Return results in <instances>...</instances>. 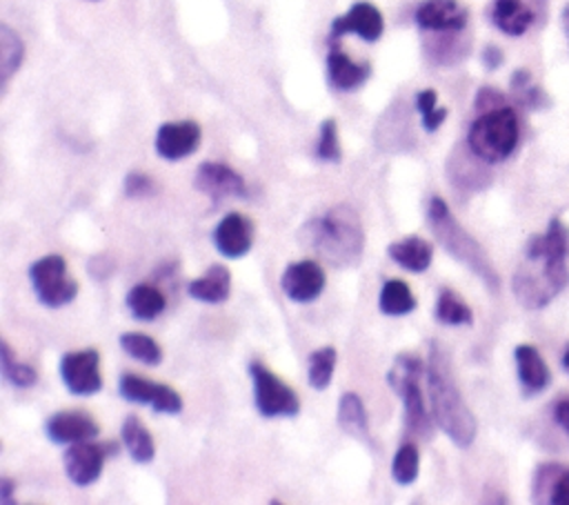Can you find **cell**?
Returning a JSON list of instances; mask_svg holds the SVG:
<instances>
[{"instance_id":"cell-26","label":"cell","mask_w":569,"mask_h":505,"mask_svg":"<svg viewBox=\"0 0 569 505\" xmlns=\"http://www.w3.org/2000/svg\"><path fill=\"white\" fill-rule=\"evenodd\" d=\"M122 443L129 452V456L136 463H151L156 456V445H153V436L149 434V429L142 425V420L136 414H129L122 420V429H120Z\"/></svg>"},{"instance_id":"cell-41","label":"cell","mask_w":569,"mask_h":505,"mask_svg":"<svg viewBox=\"0 0 569 505\" xmlns=\"http://www.w3.org/2000/svg\"><path fill=\"white\" fill-rule=\"evenodd\" d=\"M13 489H16V483L11 478H0V503L4 505L13 503Z\"/></svg>"},{"instance_id":"cell-7","label":"cell","mask_w":569,"mask_h":505,"mask_svg":"<svg viewBox=\"0 0 569 505\" xmlns=\"http://www.w3.org/2000/svg\"><path fill=\"white\" fill-rule=\"evenodd\" d=\"M249 376L253 383L256 409L264 418H291L300 412L298 394L280 380L267 365L253 360L249 363Z\"/></svg>"},{"instance_id":"cell-21","label":"cell","mask_w":569,"mask_h":505,"mask_svg":"<svg viewBox=\"0 0 569 505\" xmlns=\"http://www.w3.org/2000/svg\"><path fill=\"white\" fill-rule=\"evenodd\" d=\"M513 358L520 385L527 394H538L551 383V372L533 345H518L513 349Z\"/></svg>"},{"instance_id":"cell-12","label":"cell","mask_w":569,"mask_h":505,"mask_svg":"<svg viewBox=\"0 0 569 505\" xmlns=\"http://www.w3.org/2000/svg\"><path fill=\"white\" fill-rule=\"evenodd\" d=\"M327 285L325 269L316 260H296L287 265L280 276V287L284 296L293 303H311L316 300Z\"/></svg>"},{"instance_id":"cell-30","label":"cell","mask_w":569,"mask_h":505,"mask_svg":"<svg viewBox=\"0 0 569 505\" xmlns=\"http://www.w3.org/2000/svg\"><path fill=\"white\" fill-rule=\"evenodd\" d=\"M436 318L442 325H471L473 311L453 289H440L436 300Z\"/></svg>"},{"instance_id":"cell-38","label":"cell","mask_w":569,"mask_h":505,"mask_svg":"<svg viewBox=\"0 0 569 505\" xmlns=\"http://www.w3.org/2000/svg\"><path fill=\"white\" fill-rule=\"evenodd\" d=\"M502 105H505L502 93H498L491 87H482L476 96V109L478 111H489V109H496V107H502Z\"/></svg>"},{"instance_id":"cell-25","label":"cell","mask_w":569,"mask_h":505,"mask_svg":"<svg viewBox=\"0 0 569 505\" xmlns=\"http://www.w3.org/2000/svg\"><path fill=\"white\" fill-rule=\"evenodd\" d=\"M336 420L338 427L349 434L356 440L362 443H371L369 438V418H367V409L365 403L358 394L353 392H345L338 400V412H336Z\"/></svg>"},{"instance_id":"cell-18","label":"cell","mask_w":569,"mask_h":505,"mask_svg":"<svg viewBox=\"0 0 569 505\" xmlns=\"http://www.w3.org/2000/svg\"><path fill=\"white\" fill-rule=\"evenodd\" d=\"M213 245L224 258H242L253 245V222L231 211L213 229Z\"/></svg>"},{"instance_id":"cell-32","label":"cell","mask_w":569,"mask_h":505,"mask_svg":"<svg viewBox=\"0 0 569 505\" xmlns=\"http://www.w3.org/2000/svg\"><path fill=\"white\" fill-rule=\"evenodd\" d=\"M0 365H2V376L9 385L13 387H33L38 383V372L36 367L27 365V363H20L16 356H13V349L9 347L7 340H2V349H0Z\"/></svg>"},{"instance_id":"cell-14","label":"cell","mask_w":569,"mask_h":505,"mask_svg":"<svg viewBox=\"0 0 569 505\" xmlns=\"http://www.w3.org/2000/svg\"><path fill=\"white\" fill-rule=\"evenodd\" d=\"M193 185L213 202H220L229 196H244L247 191L242 176L222 162H202L196 171Z\"/></svg>"},{"instance_id":"cell-43","label":"cell","mask_w":569,"mask_h":505,"mask_svg":"<svg viewBox=\"0 0 569 505\" xmlns=\"http://www.w3.org/2000/svg\"><path fill=\"white\" fill-rule=\"evenodd\" d=\"M560 363H562V369L569 374V343L565 345V349H562V358H560Z\"/></svg>"},{"instance_id":"cell-19","label":"cell","mask_w":569,"mask_h":505,"mask_svg":"<svg viewBox=\"0 0 569 505\" xmlns=\"http://www.w3.org/2000/svg\"><path fill=\"white\" fill-rule=\"evenodd\" d=\"M540 2V0H538ZM540 7L531 0H493L491 22L507 36H522L538 20Z\"/></svg>"},{"instance_id":"cell-24","label":"cell","mask_w":569,"mask_h":505,"mask_svg":"<svg viewBox=\"0 0 569 505\" xmlns=\"http://www.w3.org/2000/svg\"><path fill=\"white\" fill-rule=\"evenodd\" d=\"M189 296L200 303H224L231 294V271L224 265H211L187 287Z\"/></svg>"},{"instance_id":"cell-42","label":"cell","mask_w":569,"mask_h":505,"mask_svg":"<svg viewBox=\"0 0 569 505\" xmlns=\"http://www.w3.org/2000/svg\"><path fill=\"white\" fill-rule=\"evenodd\" d=\"M562 29H565V36H567V40H569V2H567V7L562 9Z\"/></svg>"},{"instance_id":"cell-16","label":"cell","mask_w":569,"mask_h":505,"mask_svg":"<svg viewBox=\"0 0 569 505\" xmlns=\"http://www.w3.org/2000/svg\"><path fill=\"white\" fill-rule=\"evenodd\" d=\"M100 432V425L93 416L84 412H56L44 423V434L51 443L73 445L80 440H93Z\"/></svg>"},{"instance_id":"cell-10","label":"cell","mask_w":569,"mask_h":505,"mask_svg":"<svg viewBox=\"0 0 569 505\" xmlns=\"http://www.w3.org/2000/svg\"><path fill=\"white\" fill-rule=\"evenodd\" d=\"M118 392L124 400L138 405H151L160 414H180L182 398L180 394L162 383H153L149 378H140L136 374H122L118 380Z\"/></svg>"},{"instance_id":"cell-4","label":"cell","mask_w":569,"mask_h":505,"mask_svg":"<svg viewBox=\"0 0 569 505\" xmlns=\"http://www.w3.org/2000/svg\"><path fill=\"white\" fill-rule=\"evenodd\" d=\"M427 222L436 240L451 258L471 269L491 294L500 291V274L496 271L491 258L487 256L482 245L456 220V216L449 211V205L440 196H433L429 200Z\"/></svg>"},{"instance_id":"cell-23","label":"cell","mask_w":569,"mask_h":505,"mask_svg":"<svg viewBox=\"0 0 569 505\" xmlns=\"http://www.w3.org/2000/svg\"><path fill=\"white\" fill-rule=\"evenodd\" d=\"M387 254L402 269L420 274V271L429 269L431 258H433V247H431V242H427L420 236H407V238H402L398 242H391L387 247Z\"/></svg>"},{"instance_id":"cell-27","label":"cell","mask_w":569,"mask_h":505,"mask_svg":"<svg viewBox=\"0 0 569 505\" xmlns=\"http://www.w3.org/2000/svg\"><path fill=\"white\" fill-rule=\"evenodd\" d=\"M124 303H127V309L131 311V316L138 318V320H153V318H158V316L164 311V307H167L164 294H162L158 287H153V285H142V283H140V285H133V287L129 289Z\"/></svg>"},{"instance_id":"cell-37","label":"cell","mask_w":569,"mask_h":505,"mask_svg":"<svg viewBox=\"0 0 569 505\" xmlns=\"http://www.w3.org/2000/svg\"><path fill=\"white\" fill-rule=\"evenodd\" d=\"M153 191H156V182L147 174H138V171L127 174V178H124V194L129 198L151 196Z\"/></svg>"},{"instance_id":"cell-35","label":"cell","mask_w":569,"mask_h":505,"mask_svg":"<svg viewBox=\"0 0 569 505\" xmlns=\"http://www.w3.org/2000/svg\"><path fill=\"white\" fill-rule=\"evenodd\" d=\"M438 96L433 89H422L418 96H416V107L422 116V127L427 131H436L445 118H447V107H438Z\"/></svg>"},{"instance_id":"cell-1","label":"cell","mask_w":569,"mask_h":505,"mask_svg":"<svg viewBox=\"0 0 569 505\" xmlns=\"http://www.w3.org/2000/svg\"><path fill=\"white\" fill-rule=\"evenodd\" d=\"M569 227L551 218L545 234L529 238L525 260L513 274L511 289L527 309L547 307L569 283Z\"/></svg>"},{"instance_id":"cell-39","label":"cell","mask_w":569,"mask_h":505,"mask_svg":"<svg viewBox=\"0 0 569 505\" xmlns=\"http://www.w3.org/2000/svg\"><path fill=\"white\" fill-rule=\"evenodd\" d=\"M553 420H556V425L562 427V432L569 434V396L556 400V405H553Z\"/></svg>"},{"instance_id":"cell-44","label":"cell","mask_w":569,"mask_h":505,"mask_svg":"<svg viewBox=\"0 0 569 505\" xmlns=\"http://www.w3.org/2000/svg\"><path fill=\"white\" fill-rule=\"evenodd\" d=\"M91 2H98V0H91Z\"/></svg>"},{"instance_id":"cell-20","label":"cell","mask_w":569,"mask_h":505,"mask_svg":"<svg viewBox=\"0 0 569 505\" xmlns=\"http://www.w3.org/2000/svg\"><path fill=\"white\" fill-rule=\"evenodd\" d=\"M533 501L551 505H569V467L542 463L533 476Z\"/></svg>"},{"instance_id":"cell-40","label":"cell","mask_w":569,"mask_h":505,"mask_svg":"<svg viewBox=\"0 0 569 505\" xmlns=\"http://www.w3.org/2000/svg\"><path fill=\"white\" fill-rule=\"evenodd\" d=\"M482 65H485L487 69H498V67L502 65V51H500L498 47H493V44L485 47V51H482Z\"/></svg>"},{"instance_id":"cell-9","label":"cell","mask_w":569,"mask_h":505,"mask_svg":"<svg viewBox=\"0 0 569 505\" xmlns=\"http://www.w3.org/2000/svg\"><path fill=\"white\" fill-rule=\"evenodd\" d=\"M111 454H116V445H111V443L107 445V443L80 440V443L69 445V449L62 456L67 478L78 487L93 485L100 478V474L104 469V461Z\"/></svg>"},{"instance_id":"cell-28","label":"cell","mask_w":569,"mask_h":505,"mask_svg":"<svg viewBox=\"0 0 569 505\" xmlns=\"http://www.w3.org/2000/svg\"><path fill=\"white\" fill-rule=\"evenodd\" d=\"M378 307L385 316H405L416 309V296L405 280L389 278L380 289Z\"/></svg>"},{"instance_id":"cell-33","label":"cell","mask_w":569,"mask_h":505,"mask_svg":"<svg viewBox=\"0 0 569 505\" xmlns=\"http://www.w3.org/2000/svg\"><path fill=\"white\" fill-rule=\"evenodd\" d=\"M336 360H338V351L333 347H320L316 351H311L309 356V385L318 392L327 389L331 378H333V369H336Z\"/></svg>"},{"instance_id":"cell-6","label":"cell","mask_w":569,"mask_h":505,"mask_svg":"<svg viewBox=\"0 0 569 505\" xmlns=\"http://www.w3.org/2000/svg\"><path fill=\"white\" fill-rule=\"evenodd\" d=\"M425 372H427V367L418 356L398 354L393 365L387 372V383L400 396V400L405 405L407 427L422 438H431L436 423H431L433 416H429L425 396L420 389V378Z\"/></svg>"},{"instance_id":"cell-34","label":"cell","mask_w":569,"mask_h":505,"mask_svg":"<svg viewBox=\"0 0 569 505\" xmlns=\"http://www.w3.org/2000/svg\"><path fill=\"white\" fill-rule=\"evenodd\" d=\"M420 472V454L413 443H402L391 461V478L398 485H411L416 483Z\"/></svg>"},{"instance_id":"cell-17","label":"cell","mask_w":569,"mask_h":505,"mask_svg":"<svg viewBox=\"0 0 569 505\" xmlns=\"http://www.w3.org/2000/svg\"><path fill=\"white\" fill-rule=\"evenodd\" d=\"M382 29H385V20L380 9L373 7L371 2H356L345 16L333 20L331 38L336 40L345 33H356L365 42H376L382 36Z\"/></svg>"},{"instance_id":"cell-15","label":"cell","mask_w":569,"mask_h":505,"mask_svg":"<svg viewBox=\"0 0 569 505\" xmlns=\"http://www.w3.org/2000/svg\"><path fill=\"white\" fill-rule=\"evenodd\" d=\"M469 11L458 0H427L416 9V22L425 31L458 33L467 27Z\"/></svg>"},{"instance_id":"cell-31","label":"cell","mask_w":569,"mask_h":505,"mask_svg":"<svg viewBox=\"0 0 569 505\" xmlns=\"http://www.w3.org/2000/svg\"><path fill=\"white\" fill-rule=\"evenodd\" d=\"M120 347L133 360H140L144 365H149V367H156L162 360L160 345L151 336H147L142 331H124V334H120Z\"/></svg>"},{"instance_id":"cell-8","label":"cell","mask_w":569,"mask_h":505,"mask_svg":"<svg viewBox=\"0 0 569 505\" xmlns=\"http://www.w3.org/2000/svg\"><path fill=\"white\" fill-rule=\"evenodd\" d=\"M29 280L44 307H62L78 296V283L67 276V260L60 254H47L31 263Z\"/></svg>"},{"instance_id":"cell-22","label":"cell","mask_w":569,"mask_h":505,"mask_svg":"<svg viewBox=\"0 0 569 505\" xmlns=\"http://www.w3.org/2000/svg\"><path fill=\"white\" fill-rule=\"evenodd\" d=\"M327 71L329 80L340 91H353L358 89L371 73L369 62H356L345 51L331 49L327 56Z\"/></svg>"},{"instance_id":"cell-3","label":"cell","mask_w":569,"mask_h":505,"mask_svg":"<svg viewBox=\"0 0 569 505\" xmlns=\"http://www.w3.org/2000/svg\"><path fill=\"white\" fill-rule=\"evenodd\" d=\"M300 240L336 267H353L365 251L360 216L349 205H336L300 227Z\"/></svg>"},{"instance_id":"cell-5","label":"cell","mask_w":569,"mask_h":505,"mask_svg":"<svg viewBox=\"0 0 569 505\" xmlns=\"http://www.w3.org/2000/svg\"><path fill=\"white\" fill-rule=\"evenodd\" d=\"M520 140V122L511 107L502 105L482 111L467 131V147L473 158L496 165L507 160Z\"/></svg>"},{"instance_id":"cell-13","label":"cell","mask_w":569,"mask_h":505,"mask_svg":"<svg viewBox=\"0 0 569 505\" xmlns=\"http://www.w3.org/2000/svg\"><path fill=\"white\" fill-rule=\"evenodd\" d=\"M200 145V127L193 120L164 122L156 131V151L164 160H182Z\"/></svg>"},{"instance_id":"cell-11","label":"cell","mask_w":569,"mask_h":505,"mask_svg":"<svg viewBox=\"0 0 569 505\" xmlns=\"http://www.w3.org/2000/svg\"><path fill=\"white\" fill-rule=\"evenodd\" d=\"M60 376L64 387L76 396H91L102 389L100 356L96 349L67 351L60 360Z\"/></svg>"},{"instance_id":"cell-36","label":"cell","mask_w":569,"mask_h":505,"mask_svg":"<svg viewBox=\"0 0 569 505\" xmlns=\"http://www.w3.org/2000/svg\"><path fill=\"white\" fill-rule=\"evenodd\" d=\"M316 156L325 162H338L340 160V142H338V127L333 118H327L320 125V136L316 145Z\"/></svg>"},{"instance_id":"cell-29","label":"cell","mask_w":569,"mask_h":505,"mask_svg":"<svg viewBox=\"0 0 569 505\" xmlns=\"http://www.w3.org/2000/svg\"><path fill=\"white\" fill-rule=\"evenodd\" d=\"M22 58H24V44H22L20 36L11 27L2 24L0 27V78H2V85H7L9 78L20 69Z\"/></svg>"},{"instance_id":"cell-2","label":"cell","mask_w":569,"mask_h":505,"mask_svg":"<svg viewBox=\"0 0 569 505\" xmlns=\"http://www.w3.org/2000/svg\"><path fill=\"white\" fill-rule=\"evenodd\" d=\"M427 387L433 423L447 434V438L453 445L469 447L476 440L478 423L456 383L451 358L447 349L440 347L438 343L429 345Z\"/></svg>"}]
</instances>
